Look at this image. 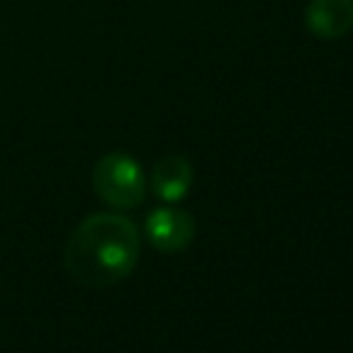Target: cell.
<instances>
[{"label":"cell","instance_id":"6da1fadb","mask_svg":"<svg viewBox=\"0 0 353 353\" xmlns=\"http://www.w3.org/2000/svg\"><path fill=\"white\" fill-rule=\"evenodd\" d=\"M140 260V233L123 214L99 212L72 231L63 252L68 274L82 286L103 288L130 276Z\"/></svg>","mask_w":353,"mask_h":353},{"label":"cell","instance_id":"5b68a950","mask_svg":"<svg viewBox=\"0 0 353 353\" xmlns=\"http://www.w3.org/2000/svg\"><path fill=\"white\" fill-rule=\"evenodd\" d=\"M192 188V166L185 157H163L152 168V190L166 205L185 200Z\"/></svg>","mask_w":353,"mask_h":353},{"label":"cell","instance_id":"7a4b0ae2","mask_svg":"<svg viewBox=\"0 0 353 353\" xmlns=\"http://www.w3.org/2000/svg\"><path fill=\"white\" fill-rule=\"evenodd\" d=\"M94 192L113 210H135L147 192L142 166L125 152L103 154L92 171Z\"/></svg>","mask_w":353,"mask_h":353},{"label":"cell","instance_id":"277c9868","mask_svg":"<svg viewBox=\"0 0 353 353\" xmlns=\"http://www.w3.org/2000/svg\"><path fill=\"white\" fill-rule=\"evenodd\" d=\"M305 27L322 41H339L353 32V0H310Z\"/></svg>","mask_w":353,"mask_h":353},{"label":"cell","instance_id":"3957f363","mask_svg":"<svg viewBox=\"0 0 353 353\" xmlns=\"http://www.w3.org/2000/svg\"><path fill=\"white\" fill-rule=\"evenodd\" d=\"M149 243L161 252H181L192 243L197 233L195 219L178 207H159L149 212L144 221Z\"/></svg>","mask_w":353,"mask_h":353}]
</instances>
